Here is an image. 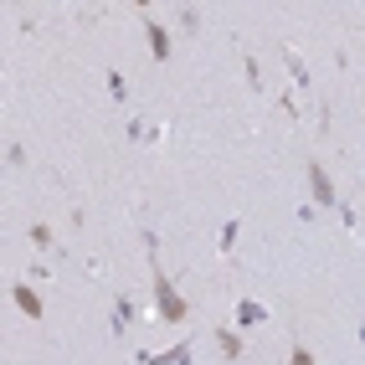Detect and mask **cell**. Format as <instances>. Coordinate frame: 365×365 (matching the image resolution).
Returning a JSON list of instances; mask_svg holds the SVG:
<instances>
[{
  "mask_svg": "<svg viewBox=\"0 0 365 365\" xmlns=\"http://www.w3.org/2000/svg\"><path fill=\"white\" fill-rule=\"evenodd\" d=\"M16 304H21V314H31V319H41V298H36L31 288H16Z\"/></svg>",
  "mask_w": 365,
  "mask_h": 365,
  "instance_id": "obj_4",
  "label": "cell"
},
{
  "mask_svg": "<svg viewBox=\"0 0 365 365\" xmlns=\"http://www.w3.org/2000/svg\"><path fill=\"white\" fill-rule=\"evenodd\" d=\"M217 345H222V355H227V360H237V355H242V339H237V334H222Z\"/></svg>",
  "mask_w": 365,
  "mask_h": 365,
  "instance_id": "obj_5",
  "label": "cell"
},
{
  "mask_svg": "<svg viewBox=\"0 0 365 365\" xmlns=\"http://www.w3.org/2000/svg\"><path fill=\"white\" fill-rule=\"evenodd\" d=\"M309 180H314V196L329 206V201H334V185H329V175H325V170H319V165H309Z\"/></svg>",
  "mask_w": 365,
  "mask_h": 365,
  "instance_id": "obj_2",
  "label": "cell"
},
{
  "mask_svg": "<svg viewBox=\"0 0 365 365\" xmlns=\"http://www.w3.org/2000/svg\"><path fill=\"white\" fill-rule=\"evenodd\" d=\"M144 31H149V52H155V57L165 62V57H170V36L155 26V21H144Z\"/></svg>",
  "mask_w": 365,
  "mask_h": 365,
  "instance_id": "obj_3",
  "label": "cell"
},
{
  "mask_svg": "<svg viewBox=\"0 0 365 365\" xmlns=\"http://www.w3.org/2000/svg\"><path fill=\"white\" fill-rule=\"evenodd\" d=\"M288 365H314V355H309V350H304V345H298V350H293V360H288Z\"/></svg>",
  "mask_w": 365,
  "mask_h": 365,
  "instance_id": "obj_6",
  "label": "cell"
},
{
  "mask_svg": "<svg viewBox=\"0 0 365 365\" xmlns=\"http://www.w3.org/2000/svg\"><path fill=\"white\" fill-rule=\"evenodd\" d=\"M155 298H160V314H165V319H185V304H180V293L170 288L165 278H160V283H155Z\"/></svg>",
  "mask_w": 365,
  "mask_h": 365,
  "instance_id": "obj_1",
  "label": "cell"
}]
</instances>
